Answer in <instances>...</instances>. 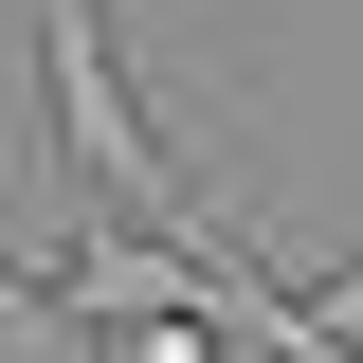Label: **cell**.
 Masks as SVG:
<instances>
[{"label": "cell", "mask_w": 363, "mask_h": 363, "mask_svg": "<svg viewBox=\"0 0 363 363\" xmlns=\"http://www.w3.org/2000/svg\"><path fill=\"white\" fill-rule=\"evenodd\" d=\"M37 91H55V145H73V182L109 200V218H164V236L218 218V200L164 164V128H145L128 55H109V0H37Z\"/></svg>", "instance_id": "1"}]
</instances>
